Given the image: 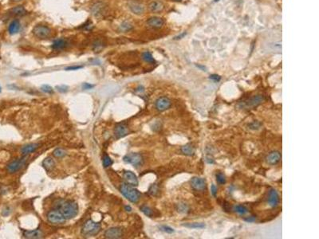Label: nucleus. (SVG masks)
<instances>
[{
	"instance_id": "9b49d317",
	"label": "nucleus",
	"mask_w": 319,
	"mask_h": 239,
	"mask_svg": "<svg viewBox=\"0 0 319 239\" xmlns=\"http://www.w3.org/2000/svg\"><path fill=\"white\" fill-rule=\"evenodd\" d=\"M129 6L130 10L133 12V14H137V15H141L145 11V6L143 4L136 2V1H130L129 3Z\"/></svg>"
},
{
	"instance_id": "a211bd4d",
	"label": "nucleus",
	"mask_w": 319,
	"mask_h": 239,
	"mask_svg": "<svg viewBox=\"0 0 319 239\" xmlns=\"http://www.w3.org/2000/svg\"><path fill=\"white\" fill-rule=\"evenodd\" d=\"M20 29H21V24H20V22L18 20L14 19L10 22L9 26H8V32L10 33V34L13 35V34L18 33V32H19Z\"/></svg>"
},
{
	"instance_id": "2eb2a0df",
	"label": "nucleus",
	"mask_w": 319,
	"mask_h": 239,
	"mask_svg": "<svg viewBox=\"0 0 319 239\" xmlns=\"http://www.w3.org/2000/svg\"><path fill=\"white\" fill-rule=\"evenodd\" d=\"M123 235V231L122 229H121L120 228L114 227V228H110V229H107L105 233V237L106 238H110V239H115V238H120L122 237Z\"/></svg>"
},
{
	"instance_id": "0eeeda50",
	"label": "nucleus",
	"mask_w": 319,
	"mask_h": 239,
	"mask_svg": "<svg viewBox=\"0 0 319 239\" xmlns=\"http://www.w3.org/2000/svg\"><path fill=\"white\" fill-rule=\"evenodd\" d=\"M47 219L53 224H62L66 221L64 215L58 210H53L47 214Z\"/></svg>"
},
{
	"instance_id": "f3484780",
	"label": "nucleus",
	"mask_w": 319,
	"mask_h": 239,
	"mask_svg": "<svg viewBox=\"0 0 319 239\" xmlns=\"http://www.w3.org/2000/svg\"><path fill=\"white\" fill-rule=\"evenodd\" d=\"M281 160V154L278 151H272L266 156V162L270 165H276Z\"/></svg>"
},
{
	"instance_id": "09e8293b",
	"label": "nucleus",
	"mask_w": 319,
	"mask_h": 239,
	"mask_svg": "<svg viewBox=\"0 0 319 239\" xmlns=\"http://www.w3.org/2000/svg\"><path fill=\"white\" fill-rule=\"evenodd\" d=\"M13 1L15 2H20V1H22V0H13Z\"/></svg>"
},
{
	"instance_id": "cd10ccee",
	"label": "nucleus",
	"mask_w": 319,
	"mask_h": 239,
	"mask_svg": "<svg viewBox=\"0 0 319 239\" xmlns=\"http://www.w3.org/2000/svg\"><path fill=\"white\" fill-rule=\"evenodd\" d=\"M103 8H104V6L102 5V2H98V3L94 4V6H93V8H92L93 14L96 16L102 14Z\"/></svg>"
},
{
	"instance_id": "1a4fd4ad",
	"label": "nucleus",
	"mask_w": 319,
	"mask_h": 239,
	"mask_svg": "<svg viewBox=\"0 0 319 239\" xmlns=\"http://www.w3.org/2000/svg\"><path fill=\"white\" fill-rule=\"evenodd\" d=\"M26 157L24 158H22L19 159H16V160L12 161L11 163H10L7 165L6 169H7V171L9 173H14L16 171L19 170L22 167H23L26 163Z\"/></svg>"
},
{
	"instance_id": "72a5a7b5",
	"label": "nucleus",
	"mask_w": 319,
	"mask_h": 239,
	"mask_svg": "<svg viewBox=\"0 0 319 239\" xmlns=\"http://www.w3.org/2000/svg\"><path fill=\"white\" fill-rule=\"evenodd\" d=\"M41 89L46 93H49V94H52L54 93V89L53 88L49 85V84H43L42 86L41 87Z\"/></svg>"
},
{
	"instance_id": "9d476101",
	"label": "nucleus",
	"mask_w": 319,
	"mask_h": 239,
	"mask_svg": "<svg viewBox=\"0 0 319 239\" xmlns=\"http://www.w3.org/2000/svg\"><path fill=\"white\" fill-rule=\"evenodd\" d=\"M191 185L192 188L196 190H204L207 187V182L205 179L200 177H193L191 179Z\"/></svg>"
},
{
	"instance_id": "473e14b6",
	"label": "nucleus",
	"mask_w": 319,
	"mask_h": 239,
	"mask_svg": "<svg viewBox=\"0 0 319 239\" xmlns=\"http://www.w3.org/2000/svg\"><path fill=\"white\" fill-rule=\"evenodd\" d=\"M102 163H103V166H104L105 167H110V166H111L114 162H113V160H112L111 158H110L109 155H106L103 157V161H102Z\"/></svg>"
},
{
	"instance_id": "4468645a",
	"label": "nucleus",
	"mask_w": 319,
	"mask_h": 239,
	"mask_svg": "<svg viewBox=\"0 0 319 239\" xmlns=\"http://www.w3.org/2000/svg\"><path fill=\"white\" fill-rule=\"evenodd\" d=\"M279 203V195L275 189L271 188L269 191L268 204L271 207H276Z\"/></svg>"
},
{
	"instance_id": "4c0bfd02",
	"label": "nucleus",
	"mask_w": 319,
	"mask_h": 239,
	"mask_svg": "<svg viewBox=\"0 0 319 239\" xmlns=\"http://www.w3.org/2000/svg\"><path fill=\"white\" fill-rule=\"evenodd\" d=\"M122 28L124 31H129V30H130V29L133 28V26H132L131 24L129 23V22H124L122 25Z\"/></svg>"
},
{
	"instance_id": "dca6fc26",
	"label": "nucleus",
	"mask_w": 319,
	"mask_h": 239,
	"mask_svg": "<svg viewBox=\"0 0 319 239\" xmlns=\"http://www.w3.org/2000/svg\"><path fill=\"white\" fill-rule=\"evenodd\" d=\"M124 178H125V179H126L128 184L131 185V186H137L139 184V181H138V178H137V175L133 172L130 171V170L125 171V173H124Z\"/></svg>"
},
{
	"instance_id": "f704fd0d",
	"label": "nucleus",
	"mask_w": 319,
	"mask_h": 239,
	"mask_svg": "<svg viewBox=\"0 0 319 239\" xmlns=\"http://www.w3.org/2000/svg\"><path fill=\"white\" fill-rule=\"evenodd\" d=\"M160 229H161L162 231L168 233H172L175 232L174 229L170 227V226H169V225H161V226H160Z\"/></svg>"
},
{
	"instance_id": "6ab92c4d",
	"label": "nucleus",
	"mask_w": 319,
	"mask_h": 239,
	"mask_svg": "<svg viewBox=\"0 0 319 239\" xmlns=\"http://www.w3.org/2000/svg\"><path fill=\"white\" fill-rule=\"evenodd\" d=\"M23 235L26 238H42L43 237V233L39 229H34V230H26L24 231Z\"/></svg>"
},
{
	"instance_id": "3c124183",
	"label": "nucleus",
	"mask_w": 319,
	"mask_h": 239,
	"mask_svg": "<svg viewBox=\"0 0 319 239\" xmlns=\"http://www.w3.org/2000/svg\"><path fill=\"white\" fill-rule=\"evenodd\" d=\"M217 1H219V0H215V2H217Z\"/></svg>"
},
{
	"instance_id": "79ce46f5",
	"label": "nucleus",
	"mask_w": 319,
	"mask_h": 239,
	"mask_svg": "<svg viewBox=\"0 0 319 239\" xmlns=\"http://www.w3.org/2000/svg\"><path fill=\"white\" fill-rule=\"evenodd\" d=\"M211 193H212V194L214 197H216V195H217V187L215 186V185L212 184V186H211Z\"/></svg>"
},
{
	"instance_id": "a18cd8bd",
	"label": "nucleus",
	"mask_w": 319,
	"mask_h": 239,
	"mask_svg": "<svg viewBox=\"0 0 319 239\" xmlns=\"http://www.w3.org/2000/svg\"><path fill=\"white\" fill-rule=\"evenodd\" d=\"M82 66H70V67H68V68H66V70H76V69H82Z\"/></svg>"
},
{
	"instance_id": "aec40b11",
	"label": "nucleus",
	"mask_w": 319,
	"mask_h": 239,
	"mask_svg": "<svg viewBox=\"0 0 319 239\" xmlns=\"http://www.w3.org/2000/svg\"><path fill=\"white\" fill-rule=\"evenodd\" d=\"M149 10L153 13H157V12L161 11L164 9V4L159 0H155L149 4Z\"/></svg>"
},
{
	"instance_id": "393cba45",
	"label": "nucleus",
	"mask_w": 319,
	"mask_h": 239,
	"mask_svg": "<svg viewBox=\"0 0 319 239\" xmlns=\"http://www.w3.org/2000/svg\"><path fill=\"white\" fill-rule=\"evenodd\" d=\"M42 166L46 170H52L53 167L55 166V163L52 158L49 157V158H46V159L43 160Z\"/></svg>"
},
{
	"instance_id": "7c9ffc66",
	"label": "nucleus",
	"mask_w": 319,
	"mask_h": 239,
	"mask_svg": "<svg viewBox=\"0 0 319 239\" xmlns=\"http://www.w3.org/2000/svg\"><path fill=\"white\" fill-rule=\"evenodd\" d=\"M141 210L143 212L145 215L148 216V217H152L153 216V211L152 210V209H151L150 207H149L148 206H145V205L142 206L141 207Z\"/></svg>"
},
{
	"instance_id": "20e7f679",
	"label": "nucleus",
	"mask_w": 319,
	"mask_h": 239,
	"mask_svg": "<svg viewBox=\"0 0 319 239\" xmlns=\"http://www.w3.org/2000/svg\"><path fill=\"white\" fill-rule=\"evenodd\" d=\"M264 100V97L262 95H256L252 97L249 98L247 100H243L240 102L239 106L241 108H245V109H251V108L257 107L258 105L262 103Z\"/></svg>"
},
{
	"instance_id": "4be33fe9",
	"label": "nucleus",
	"mask_w": 319,
	"mask_h": 239,
	"mask_svg": "<svg viewBox=\"0 0 319 239\" xmlns=\"http://www.w3.org/2000/svg\"><path fill=\"white\" fill-rule=\"evenodd\" d=\"M180 151H181V152L184 155H188V156H192V155H194L196 149H195V147H194L193 145L191 144V143H188V144H185L184 146H183L181 149H180Z\"/></svg>"
},
{
	"instance_id": "58836bf2",
	"label": "nucleus",
	"mask_w": 319,
	"mask_h": 239,
	"mask_svg": "<svg viewBox=\"0 0 319 239\" xmlns=\"http://www.w3.org/2000/svg\"><path fill=\"white\" fill-rule=\"evenodd\" d=\"M56 88H57L59 92H66L67 91H68L69 87L66 86V85H64V84H62V85H58V86H57L56 87Z\"/></svg>"
},
{
	"instance_id": "f8f14e48",
	"label": "nucleus",
	"mask_w": 319,
	"mask_h": 239,
	"mask_svg": "<svg viewBox=\"0 0 319 239\" xmlns=\"http://www.w3.org/2000/svg\"><path fill=\"white\" fill-rule=\"evenodd\" d=\"M128 133H129V128H128V126L126 125V123H118V125L115 127V129H114V135H115L117 139H120V138L124 137V136L127 135Z\"/></svg>"
},
{
	"instance_id": "603ef678",
	"label": "nucleus",
	"mask_w": 319,
	"mask_h": 239,
	"mask_svg": "<svg viewBox=\"0 0 319 239\" xmlns=\"http://www.w3.org/2000/svg\"><path fill=\"white\" fill-rule=\"evenodd\" d=\"M0 92H1V87H0Z\"/></svg>"
},
{
	"instance_id": "a878e982",
	"label": "nucleus",
	"mask_w": 319,
	"mask_h": 239,
	"mask_svg": "<svg viewBox=\"0 0 319 239\" xmlns=\"http://www.w3.org/2000/svg\"><path fill=\"white\" fill-rule=\"evenodd\" d=\"M184 226L191 229H204L205 228V224L203 222H188V223L183 224Z\"/></svg>"
},
{
	"instance_id": "5701e85b",
	"label": "nucleus",
	"mask_w": 319,
	"mask_h": 239,
	"mask_svg": "<svg viewBox=\"0 0 319 239\" xmlns=\"http://www.w3.org/2000/svg\"><path fill=\"white\" fill-rule=\"evenodd\" d=\"M38 146V145L37 143H30V144L25 145L24 147H22L21 149V152L23 154V155H28L30 153H32L35 151L37 149Z\"/></svg>"
},
{
	"instance_id": "49530a36",
	"label": "nucleus",
	"mask_w": 319,
	"mask_h": 239,
	"mask_svg": "<svg viewBox=\"0 0 319 239\" xmlns=\"http://www.w3.org/2000/svg\"><path fill=\"white\" fill-rule=\"evenodd\" d=\"M186 35V32H184V33H182L181 34H180V35H178L177 37H175V39H180L181 37H183L184 36Z\"/></svg>"
},
{
	"instance_id": "f03ea898",
	"label": "nucleus",
	"mask_w": 319,
	"mask_h": 239,
	"mask_svg": "<svg viewBox=\"0 0 319 239\" xmlns=\"http://www.w3.org/2000/svg\"><path fill=\"white\" fill-rule=\"evenodd\" d=\"M120 191L128 200L133 203H137L141 198V193L128 183H122L120 186Z\"/></svg>"
},
{
	"instance_id": "c9c22d12",
	"label": "nucleus",
	"mask_w": 319,
	"mask_h": 239,
	"mask_svg": "<svg viewBox=\"0 0 319 239\" xmlns=\"http://www.w3.org/2000/svg\"><path fill=\"white\" fill-rule=\"evenodd\" d=\"M159 191L158 186L157 184H153L149 189V194L152 195H157Z\"/></svg>"
},
{
	"instance_id": "de8ad7c7",
	"label": "nucleus",
	"mask_w": 319,
	"mask_h": 239,
	"mask_svg": "<svg viewBox=\"0 0 319 239\" xmlns=\"http://www.w3.org/2000/svg\"><path fill=\"white\" fill-rule=\"evenodd\" d=\"M125 209H126V210H127L128 212H130L132 210V208L130 207V206H126Z\"/></svg>"
},
{
	"instance_id": "c03bdc74",
	"label": "nucleus",
	"mask_w": 319,
	"mask_h": 239,
	"mask_svg": "<svg viewBox=\"0 0 319 239\" xmlns=\"http://www.w3.org/2000/svg\"><path fill=\"white\" fill-rule=\"evenodd\" d=\"M255 219H256V217L255 216H251V217H248L247 218H244L245 221H247V222H253V221H255Z\"/></svg>"
},
{
	"instance_id": "bb28decb",
	"label": "nucleus",
	"mask_w": 319,
	"mask_h": 239,
	"mask_svg": "<svg viewBox=\"0 0 319 239\" xmlns=\"http://www.w3.org/2000/svg\"><path fill=\"white\" fill-rule=\"evenodd\" d=\"M141 57H142V59H143L145 62L151 63V64L156 62L153 54H152L150 52H149V51H145V52H144V53H142V55H141Z\"/></svg>"
},
{
	"instance_id": "e433bc0d",
	"label": "nucleus",
	"mask_w": 319,
	"mask_h": 239,
	"mask_svg": "<svg viewBox=\"0 0 319 239\" xmlns=\"http://www.w3.org/2000/svg\"><path fill=\"white\" fill-rule=\"evenodd\" d=\"M188 210V206L185 203L178 204V211L180 213H186Z\"/></svg>"
},
{
	"instance_id": "f257e3e1",
	"label": "nucleus",
	"mask_w": 319,
	"mask_h": 239,
	"mask_svg": "<svg viewBox=\"0 0 319 239\" xmlns=\"http://www.w3.org/2000/svg\"><path fill=\"white\" fill-rule=\"evenodd\" d=\"M56 208L64 215L66 219H71L78 213V206L73 201L58 200L56 202Z\"/></svg>"
},
{
	"instance_id": "b1692460",
	"label": "nucleus",
	"mask_w": 319,
	"mask_h": 239,
	"mask_svg": "<svg viewBox=\"0 0 319 239\" xmlns=\"http://www.w3.org/2000/svg\"><path fill=\"white\" fill-rule=\"evenodd\" d=\"M10 12H11L12 14H14V15L19 16V17L26 15V13H27L26 10V8L24 7L23 6H14V8H12L11 10H10Z\"/></svg>"
},
{
	"instance_id": "37998d69",
	"label": "nucleus",
	"mask_w": 319,
	"mask_h": 239,
	"mask_svg": "<svg viewBox=\"0 0 319 239\" xmlns=\"http://www.w3.org/2000/svg\"><path fill=\"white\" fill-rule=\"evenodd\" d=\"M94 87V84H89V83H84V84H82L83 89H91V88H93Z\"/></svg>"
},
{
	"instance_id": "6e6552de",
	"label": "nucleus",
	"mask_w": 319,
	"mask_h": 239,
	"mask_svg": "<svg viewBox=\"0 0 319 239\" xmlns=\"http://www.w3.org/2000/svg\"><path fill=\"white\" fill-rule=\"evenodd\" d=\"M171 105H172L171 100L166 96H161V97L158 98L155 103L156 108L160 112H163V111L169 109Z\"/></svg>"
},
{
	"instance_id": "ddd939ff",
	"label": "nucleus",
	"mask_w": 319,
	"mask_h": 239,
	"mask_svg": "<svg viewBox=\"0 0 319 239\" xmlns=\"http://www.w3.org/2000/svg\"><path fill=\"white\" fill-rule=\"evenodd\" d=\"M147 25H149V27L153 28V29H160L164 25L165 22L164 20L162 19L160 17H157V16H154V17H151L149 19L147 20L146 22Z\"/></svg>"
},
{
	"instance_id": "c756f323",
	"label": "nucleus",
	"mask_w": 319,
	"mask_h": 239,
	"mask_svg": "<svg viewBox=\"0 0 319 239\" xmlns=\"http://www.w3.org/2000/svg\"><path fill=\"white\" fill-rule=\"evenodd\" d=\"M215 177H216V181L219 184L223 185L226 183V176L225 174L222 172H218L215 174Z\"/></svg>"
},
{
	"instance_id": "8fccbe9b",
	"label": "nucleus",
	"mask_w": 319,
	"mask_h": 239,
	"mask_svg": "<svg viewBox=\"0 0 319 239\" xmlns=\"http://www.w3.org/2000/svg\"><path fill=\"white\" fill-rule=\"evenodd\" d=\"M173 1H175V2H180L181 0H173Z\"/></svg>"
},
{
	"instance_id": "423d86ee",
	"label": "nucleus",
	"mask_w": 319,
	"mask_h": 239,
	"mask_svg": "<svg viewBox=\"0 0 319 239\" xmlns=\"http://www.w3.org/2000/svg\"><path fill=\"white\" fill-rule=\"evenodd\" d=\"M124 161L126 163H130L134 167H139L143 163V157L138 153H129L124 157Z\"/></svg>"
},
{
	"instance_id": "7ed1b4c3",
	"label": "nucleus",
	"mask_w": 319,
	"mask_h": 239,
	"mask_svg": "<svg viewBox=\"0 0 319 239\" xmlns=\"http://www.w3.org/2000/svg\"><path fill=\"white\" fill-rule=\"evenodd\" d=\"M101 230V225L93 220H88L83 225L82 233L85 236H94Z\"/></svg>"
},
{
	"instance_id": "c85d7f7f",
	"label": "nucleus",
	"mask_w": 319,
	"mask_h": 239,
	"mask_svg": "<svg viewBox=\"0 0 319 239\" xmlns=\"http://www.w3.org/2000/svg\"><path fill=\"white\" fill-rule=\"evenodd\" d=\"M234 210L240 215H244L248 212L247 208L243 205H236V206H234Z\"/></svg>"
},
{
	"instance_id": "ea45409f",
	"label": "nucleus",
	"mask_w": 319,
	"mask_h": 239,
	"mask_svg": "<svg viewBox=\"0 0 319 239\" xmlns=\"http://www.w3.org/2000/svg\"><path fill=\"white\" fill-rule=\"evenodd\" d=\"M249 127L251 129H258L260 127V123H258V122H253V123L249 124Z\"/></svg>"
},
{
	"instance_id": "39448f33",
	"label": "nucleus",
	"mask_w": 319,
	"mask_h": 239,
	"mask_svg": "<svg viewBox=\"0 0 319 239\" xmlns=\"http://www.w3.org/2000/svg\"><path fill=\"white\" fill-rule=\"evenodd\" d=\"M34 35L38 39H47L51 36V29L45 25H37L34 27L33 30Z\"/></svg>"
},
{
	"instance_id": "412c9836",
	"label": "nucleus",
	"mask_w": 319,
	"mask_h": 239,
	"mask_svg": "<svg viewBox=\"0 0 319 239\" xmlns=\"http://www.w3.org/2000/svg\"><path fill=\"white\" fill-rule=\"evenodd\" d=\"M67 46V41L63 38H58L54 41L51 45L52 49L54 50H62Z\"/></svg>"
},
{
	"instance_id": "a19ab883",
	"label": "nucleus",
	"mask_w": 319,
	"mask_h": 239,
	"mask_svg": "<svg viewBox=\"0 0 319 239\" xmlns=\"http://www.w3.org/2000/svg\"><path fill=\"white\" fill-rule=\"evenodd\" d=\"M210 79L214 80V81H215V82H219V80H221V77L217 74H212L210 76Z\"/></svg>"
},
{
	"instance_id": "2f4dec72",
	"label": "nucleus",
	"mask_w": 319,
	"mask_h": 239,
	"mask_svg": "<svg viewBox=\"0 0 319 239\" xmlns=\"http://www.w3.org/2000/svg\"><path fill=\"white\" fill-rule=\"evenodd\" d=\"M66 155V151H65L64 149L57 148L55 149V151H54V155L55 157H58V158L64 157Z\"/></svg>"
}]
</instances>
